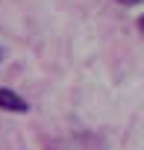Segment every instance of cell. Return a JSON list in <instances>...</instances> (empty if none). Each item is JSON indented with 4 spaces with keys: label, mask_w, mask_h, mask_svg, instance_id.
<instances>
[{
    "label": "cell",
    "mask_w": 144,
    "mask_h": 150,
    "mask_svg": "<svg viewBox=\"0 0 144 150\" xmlns=\"http://www.w3.org/2000/svg\"><path fill=\"white\" fill-rule=\"evenodd\" d=\"M0 109H3V112H18V115H24V112H30V103H27L18 91H12V88H0Z\"/></svg>",
    "instance_id": "6da1fadb"
},
{
    "label": "cell",
    "mask_w": 144,
    "mask_h": 150,
    "mask_svg": "<svg viewBox=\"0 0 144 150\" xmlns=\"http://www.w3.org/2000/svg\"><path fill=\"white\" fill-rule=\"evenodd\" d=\"M118 3H124V6H138V3H144V0H118Z\"/></svg>",
    "instance_id": "7a4b0ae2"
},
{
    "label": "cell",
    "mask_w": 144,
    "mask_h": 150,
    "mask_svg": "<svg viewBox=\"0 0 144 150\" xmlns=\"http://www.w3.org/2000/svg\"><path fill=\"white\" fill-rule=\"evenodd\" d=\"M138 33H141V35H144V15H141V18H138Z\"/></svg>",
    "instance_id": "3957f363"
},
{
    "label": "cell",
    "mask_w": 144,
    "mask_h": 150,
    "mask_svg": "<svg viewBox=\"0 0 144 150\" xmlns=\"http://www.w3.org/2000/svg\"><path fill=\"white\" fill-rule=\"evenodd\" d=\"M0 59H3V50H0Z\"/></svg>",
    "instance_id": "277c9868"
}]
</instances>
